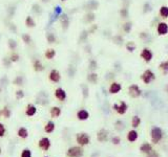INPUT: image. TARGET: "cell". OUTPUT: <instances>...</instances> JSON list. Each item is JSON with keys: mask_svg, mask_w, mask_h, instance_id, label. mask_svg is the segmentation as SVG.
Instances as JSON below:
<instances>
[{"mask_svg": "<svg viewBox=\"0 0 168 157\" xmlns=\"http://www.w3.org/2000/svg\"><path fill=\"white\" fill-rule=\"evenodd\" d=\"M121 89H122V86H121V84L116 83V82H114V83H112V85H110L109 92L112 94H116V93H118V92H120Z\"/></svg>", "mask_w": 168, "mask_h": 157, "instance_id": "cell-15", "label": "cell"}, {"mask_svg": "<svg viewBox=\"0 0 168 157\" xmlns=\"http://www.w3.org/2000/svg\"><path fill=\"white\" fill-rule=\"evenodd\" d=\"M18 135H19V137L26 138L28 137V130L25 128H20L19 131H18Z\"/></svg>", "mask_w": 168, "mask_h": 157, "instance_id": "cell-30", "label": "cell"}, {"mask_svg": "<svg viewBox=\"0 0 168 157\" xmlns=\"http://www.w3.org/2000/svg\"><path fill=\"white\" fill-rule=\"evenodd\" d=\"M160 67H161V69H163V71L165 72V73H167L168 72V61L162 63L161 65H160Z\"/></svg>", "mask_w": 168, "mask_h": 157, "instance_id": "cell-39", "label": "cell"}, {"mask_svg": "<svg viewBox=\"0 0 168 157\" xmlns=\"http://www.w3.org/2000/svg\"><path fill=\"white\" fill-rule=\"evenodd\" d=\"M94 20H95V15H94L93 13H87L86 15H85V21H86L87 23H91Z\"/></svg>", "mask_w": 168, "mask_h": 157, "instance_id": "cell-32", "label": "cell"}, {"mask_svg": "<svg viewBox=\"0 0 168 157\" xmlns=\"http://www.w3.org/2000/svg\"><path fill=\"white\" fill-rule=\"evenodd\" d=\"M151 150H152V148H151V146L149 144H144L141 146V151L144 153H148Z\"/></svg>", "mask_w": 168, "mask_h": 157, "instance_id": "cell-31", "label": "cell"}, {"mask_svg": "<svg viewBox=\"0 0 168 157\" xmlns=\"http://www.w3.org/2000/svg\"><path fill=\"white\" fill-rule=\"evenodd\" d=\"M11 64H12V62H11V60H10V58H3V65L9 68L10 66H11Z\"/></svg>", "mask_w": 168, "mask_h": 157, "instance_id": "cell-43", "label": "cell"}, {"mask_svg": "<svg viewBox=\"0 0 168 157\" xmlns=\"http://www.w3.org/2000/svg\"><path fill=\"white\" fill-rule=\"evenodd\" d=\"M32 11L34 12L36 15H40V14L42 13V9H41V7L38 4V3H34V4H33Z\"/></svg>", "mask_w": 168, "mask_h": 157, "instance_id": "cell-28", "label": "cell"}, {"mask_svg": "<svg viewBox=\"0 0 168 157\" xmlns=\"http://www.w3.org/2000/svg\"><path fill=\"white\" fill-rule=\"evenodd\" d=\"M37 112V108L35 105L33 104H28V106H26V110H25V114L28 115V116H33V115H35Z\"/></svg>", "mask_w": 168, "mask_h": 157, "instance_id": "cell-16", "label": "cell"}, {"mask_svg": "<svg viewBox=\"0 0 168 157\" xmlns=\"http://www.w3.org/2000/svg\"><path fill=\"white\" fill-rule=\"evenodd\" d=\"M82 88H83V96H84V98H87V96H88V93H87L88 89H87L86 86H83Z\"/></svg>", "mask_w": 168, "mask_h": 157, "instance_id": "cell-48", "label": "cell"}, {"mask_svg": "<svg viewBox=\"0 0 168 157\" xmlns=\"http://www.w3.org/2000/svg\"><path fill=\"white\" fill-rule=\"evenodd\" d=\"M0 153H1V148H0Z\"/></svg>", "mask_w": 168, "mask_h": 157, "instance_id": "cell-52", "label": "cell"}, {"mask_svg": "<svg viewBox=\"0 0 168 157\" xmlns=\"http://www.w3.org/2000/svg\"><path fill=\"white\" fill-rule=\"evenodd\" d=\"M60 1H62V2H66L67 0H60Z\"/></svg>", "mask_w": 168, "mask_h": 157, "instance_id": "cell-51", "label": "cell"}, {"mask_svg": "<svg viewBox=\"0 0 168 157\" xmlns=\"http://www.w3.org/2000/svg\"><path fill=\"white\" fill-rule=\"evenodd\" d=\"M114 109L119 113V114H124V113L126 112V110H127V105H126V103L121 102L120 105L114 104Z\"/></svg>", "mask_w": 168, "mask_h": 157, "instance_id": "cell-9", "label": "cell"}, {"mask_svg": "<svg viewBox=\"0 0 168 157\" xmlns=\"http://www.w3.org/2000/svg\"><path fill=\"white\" fill-rule=\"evenodd\" d=\"M141 56H142V58L145 60L146 62H149L151 59H152V53H151L150 50H148L147 48L143 49L142 53H141Z\"/></svg>", "mask_w": 168, "mask_h": 157, "instance_id": "cell-18", "label": "cell"}, {"mask_svg": "<svg viewBox=\"0 0 168 157\" xmlns=\"http://www.w3.org/2000/svg\"><path fill=\"white\" fill-rule=\"evenodd\" d=\"M153 78H155V74H153V72L151 71V70H146L142 76V80L144 81V83H146V84L150 83Z\"/></svg>", "mask_w": 168, "mask_h": 157, "instance_id": "cell-8", "label": "cell"}, {"mask_svg": "<svg viewBox=\"0 0 168 157\" xmlns=\"http://www.w3.org/2000/svg\"><path fill=\"white\" fill-rule=\"evenodd\" d=\"M88 5L91 9L89 10H97L98 7H99V3L97 2V1H95V0H91L88 2Z\"/></svg>", "mask_w": 168, "mask_h": 157, "instance_id": "cell-34", "label": "cell"}, {"mask_svg": "<svg viewBox=\"0 0 168 157\" xmlns=\"http://www.w3.org/2000/svg\"><path fill=\"white\" fill-rule=\"evenodd\" d=\"M55 96H56V98H58L60 102H64L67 98V94H66V91H65L63 88L59 87L55 90Z\"/></svg>", "mask_w": 168, "mask_h": 157, "instance_id": "cell-6", "label": "cell"}, {"mask_svg": "<svg viewBox=\"0 0 168 157\" xmlns=\"http://www.w3.org/2000/svg\"><path fill=\"white\" fill-rule=\"evenodd\" d=\"M4 132H5V128H4V126H3L2 124L0 123V137H1V136L4 135Z\"/></svg>", "mask_w": 168, "mask_h": 157, "instance_id": "cell-47", "label": "cell"}, {"mask_svg": "<svg viewBox=\"0 0 168 157\" xmlns=\"http://www.w3.org/2000/svg\"><path fill=\"white\" fill-rule=\"evenodd\" d=\"M24 98V91L23 90H17L16 91V98L17 100H21V98Z\"/></svg>", "mask_w": 168, "mask_h": 157, "instance_id": "cell-37", "label": "cell"}, {"mask_svg": "<svg viewBox=\"0 0 168 157\" xmlns=\"http://www.w3.org/2000/svg\"><path fill=\"white\" fill-rule=\"evenodd\" d=\"M141 121L140 118H139V116H134V118H132V127H138L139 125H140Z\"/></svg>", "mask_w": 168, "mask_h": 157, "instance_id": "cell-38", "label": "cell"}, {"mask_svg": "<svg viewBox=\"0 0 168 157\" xmlns=\"http://www.w3.org/2000/svg\"><path fill=\"white\" fill-rule=\"evenodd\" d=\"M77 142L81 146H85L89 142V136L86 133H79L77 135Z\"/></svg>", "mask_w": 168, "mask_h": 157, "instance_id": "cell-7", "label": "cell"}, {"mask_svg": "<svg viewBox=\"0 0 168 157\" xmlns=\"http://www.w3.org/2000/svg\"><path fill=\"white\" fill-rule=\"evenodd\" d=\"M127 138L129 141H135V140L138 138V133H137L136 131H130L129 133H128Z\"/></svg>", "mask_w": 168, "mask_h": 157, "instance_id": "cell-29", "label": "cell"}, {"mask_svg": "<svg viewBox=\"0 0 168 157\" xmlns=\"http://www.w3.org/2000/svg\"><path fill=\"white\" fill-rule=\"evenodd\" d=\"M48 78L50 81L53 82V83H59L61 80V73L58 69L56 68H53L52 70L50 71V74H48Z\"/></svg>", "mask_w": 168, "mask_h": 157, "instance_id": "cell-2", "label": "cell"}, {"mask_svg": "<svg viewBox=\"0 0 168 157\" xmlns=\"http://www.w3.org/2000/svg\"><path fill=\"white\" fill-rule=\"evenodd\" d=\"M0 38H1V35H0Z\"/></svg>", "mask_w": 168, "mask_h": 157, "instance_id": "cell-53", "label": "cell"}, {"mask_svg": "<svg viewBox=\"0 0 168 157\" xmlns=\"http://www.w3.org/2000/svg\"><path fill=\"white\" fill-rule=\"evenodd\" d=\"M33 68H34V70L36 72H41L44 70V65L43 63H42V61L39 59H36L34 61V63H33Z\"/></svg>", "mask_w": 168, "mask_h": 157, "instance_id": "cell-10", "label": "cell"}, {"mask_svg": "<svg viewBox=\"0 0 168 157\" xmlns=\"http://www.w3.org/2000/svg\"><path fill=\"white\" fill-rule=\"evenodd\" d=\"M97 62L95 61V60H91V62H89V69L91 70H95L96 68H97Z\"/></svg>", "mask_w": 168, "mask_h": 157, "instance_id": "cell-40", "label": "cell"}, {"mask_svg": "<svg viewBox=\"0 0 168 157\" xmlns=\"http://www.w3.org/2000/svg\"><path fill=\"white\" fill-rule=\"evenodd\" d=\"M87 81L91 82V83H93V84H96L98 81V74L95 73V72L89 73L88 76H87Z\"/></svg>", "mask_w": 168, "mask_h": 157, "instance_id": "cell-26", "label": "cell"}, {"mask_svg": "<svg viewBox=\"0 0 168 157\" xmlns=\"http://www.w3.org/2000/svg\"><path fill=\"white\" fill-rule=\"evenodd\" d=\"M14 83H15L16 85H18V86L23 85V78H22L21 76H17V78H15V81H14Z\"/></svg>", "mask_w": 168, "mask_h": 157, "instance_id": "cell-36", "label": "cell"}, {"mask_svg": "<svg viewBox=\"0 0 168 157\" xmlns=\"http://www.w3.org/2000/svg\"><path fill=\"white\" fill-rule=\"evenodd\" d=\"M127 16H128L127 9H122V10H121V17H122V18H126Z\"/></svg>", "mask_w": 168, "mask_h": 157, "instance_id": "cell-45", "label": "cell"}, {"mask_svg": "<svg viewBox=\"0 0 168 157\" xmlns=\"http://www.w3.org/2000/svg\"><path fill=\"white\" fill-rule=\"evenodd\" d=\"M60 114H61V109L59 108V107L55 106L51 109V115H52V117H54V118L60 116Z\"/></svg>", "mask_w": 168, "mask_h": 157, "instance_id": "cell-25", "label": "cell"}, {"mask_svg": "<svg viewBox=\"0 0 168 157\" xmlns=\"http://www.w3.org/2000/svg\"><path fill=\"white\" fill-rule=\"evenodd\" d=\"M25 26L28 28H34L36 27V21H35L34 17L30 15L26 16L25 18Z\"/></svg>", "mask_w": 168, "mask_h": 157, "instance_id": "cell-13", "label": "cell"}, {"mask_svg": "<svg viewBox=\"0 0 168 157\" xmlns=\"http://www.w3.org/2000/svg\"><path fill=\"white\" fill-rule=\"evenodd\" d=\"M107 131L104 129L100 130L99 132H98V139H99V141L103 142V141H106L107 140Z\"/></svg>", "mask_w": 168, "mask_h": 157, "instance_id": "cell-21", "label": "cell"}, {"mask_svg": "<svg viewBox=\"0 0 168 157\" xmlns=\"http://www.w3.org/2000/svg\"><path fill=\"white\" fill-rule=\"evenodd\" d=\"M7 46H9V48L11 49L12 51H13V50H16V48L18 47L17 41H16L15 39H13V38H10V39H9V42H7Z\"/></svg>", "mask_w": 168, "mask_h": 157, "instance_id": "cell-23", "label": "cell"}, {"mask_svg": "<svg viewBox=\"0 0 168 157\" xmlns=\"http://www.w3.org/2000/svg\"><path fill=\"white\" fill-rule=\"evenodd\" d=\"M112 142H114V144H120V138H119V137H114V138H112Z\"/></svg>", "mask_w": 168, "mask_h": 157, "instance_id": "cell-49", "label": "cell"}, {"mask_svg": "<svg viewBox=\"0 0 168 157\" xmlns=\"http://www.w3.org/2000/svg\"><path fill=\"white\" fill-rule=\"evenodd\" d=\"M162 135H163V134H162V130L160 129V128L155 127L151 130V138H152V141L155 142V144H157V142H159L160 140H161Z\"/></svg>", "mask_w": 168, "mask_h": 157, "instance_id": "cell-5", "label": "cell"}, {"mask_svg": "<svg viewBox=\"0 0 168 157\" xmlns=\"http://www.w3.org/2000/svg\"><path fill=\"white\" fill-rule=\"evenodd\" d=\"M135 48H136V45H135V43H132V42L126 43V49H127L128 51L132 53V51L135 50Z\"/></svg>", "mask_w": 168, "mask_h": 157, "instance_id": "cell-35", "label": "cell"}, {"mask_svg": "<svg viewBox=\"0 0 168 157\" xmlns=\"http://www.w3.org/2000/svg\"><path fill=\"white\" fill-rule=\"evenodd\" d=\"M123 28H124V30L126 33H129L130 30H132V23H130V22H126V23L124 24V26H123Z\"/></svg>", "mask_w": 168, "mask_h": 157, "instance_id": "cell-42", "label": "cell"}, {"mask_svg": "<svg viewBox=\"0 0 168 157\" xmlns=\"http://www.w3.org/2000/svg\"><path fill=\"white\" fill-rule=\"evenodd\" d=\"M39 147H40L41 149H43L44 151H48V149H50L51 147V141L50 139H48V137H44L42 138V139L39 141Z\"/></svg>", "mask_w": 168, "mask_h": 157, "instance_id": "cell-12", "label": "cell"}, {"mask_svg": "<svg viewBox=\"0 0 168 157\" xmlns=\"http://www.w3.org/2000/svg\"><path fill=\"white\" fill-rule=\"evenodd\" d=\"M148 157H159V155H158V153L155 151L151 150L148 152Z\"/></svg>", "mask_w": 168, "mask_h": 157, "instance_id": "cell-46", "label": "cell"}, {"mask_svg": "<svg viewBox=\"0 0 168 157\" xmlns=\"http://www.w3.org/2000/svg\"><path fill=\"white\" fill-rule=\"evenodd\" d=\"M21 157H32V152L30 150H24L21 154Z\"/></svg>", "mask_w": 168, "mask_h": 157, "instance_id": "cell-44", "label": "cell"}, {"mask_svg": "<svg viewBox=\"0 0 168 157\" xmlns=\"http://www.w3.org/2000/svg\"><path fill=\"white\" fill-rule=\"evenodd\" d=\"M160 14H161L162 17L167 18L168 17V7H162L160 10Z\"/></svg>", "mask_w": 168, "mask_h": 157, "instance_id": "cell-33", "label": "cell"}, {"mask_svg": "<svg viewBox=\"0 0 168 157\" xmlns=\"http://www.w3.org/2000/svg\"><path fill=\"white\" fill-rule=\"evenodd\" d=\"M56 55H57V51L54 48H48L45 50V53H44V57L48 60H53L56 57Z\"/></svg>", "mask_w": 168, "mask_h": 157, "instance_id": "cell-14", "label": "cell"}, {"mask_svg": "<svg viewBox=\"0 0 168 157\" xmlns=\"http://www.w3.org/2000/svg\"><path fill=\"white\" fill-rule=\"evenodd\" d=\"M10 60H11L12 63H17V62L20 60L19 53H18L16 50H13V51L11 53V55H10Z\"/></svg>", "mask_w": 168, "mask_h": 157, "instance_id": "cell-24", "label": "cell"}, {"mask_svg": "<svg viewBox=\"0 0 168 157\" xmlns=\"http://www.w3.org/2000/svg\"><path fill=\"white\" fill-rule=\"evenodd\" d=\"M21 39H22V42L24 43L25 45H30V43H32V36H30V34H22L21 35Z\"/></svg>", "mask_w": 168, "mask_h": 157, "instance_id": "cell-22", "label": "cell"}, {"mask_svg": "<svg viewBox=\"0 0 168 157\" xmlns=\"http://www.w3.org/2000/svg\"><path fill=\"white\" fill-rule=\"evenodd\" d=\"M167 32H168V25L167 24L164 23V22L159 23V25H158V33H159L160 35H165Z\"/></svg>", "mask_w": 168, "mask_h": 157, "instance_id": "cell-20", "label": "cell"}, {"mask_svg": "<svg viewBox=\"0 0 168 157\" xmlns=\"http://www.w3.org/2000/svg\"><path fill=\"white\" fill-rule=\"evenodd\" d=\"M45 38H46V41H48L50 44H54V43L57 42V36L54 34V33H52V32L46 33Z\"/></svg>", "mask_w": 168, "mask_h": 157, "instance_id": "cell-19", "label": "cell"}, {"mask_svg": "<svg viewBox=\"0 0 168 157\" xmlns=\"http://www.w3.org/2000/svg\"><path fill=\"white\" fill-rule=\"evenodd\" d=\"M77 117H78V119H80V121H86V119L89 117V113L87 112L86 110H84V109H82V110H79V111H78Z\"/></svg>", "mask_w": 168, "mask_h": 157, "instance_id": "cell-17", "label": "cell"}, {"mask_svg": "<svg viewBox=\"0 0 168 157\" xmlns=\"http://www.w3.org/2000/svg\"><path fill=\"white\" fill-rule=\"evenodd\" d=\"M2 114L4 115L7 118H9V117H10V115H11V111H10V109L7 108V107H4V108H3Z\"/></svg>", "mask_w": 168, "mask_h": 157, "instance_id": "cell-41", "label": "cell"}, {"mask_svg": "<svg viewBox=\"0 0 168 157\" xmlns=\"http://www.w3.org/2000/svg\"><path fill=\"white\" fill-rule=\"evenodd\" d=\"M82 155H83V150L80 147H73V148H69L67 151L68 157H82Z\"/></svg>", "mask_w": 168, "mask_h": 157, "instance_id": "cell-3", "label": "cell"}, {"mask_svg": "<svg viewBox=\"0 0 168 157\" xmlns=\"http://www.w3.org/2000/svg\"><path fill=\"white\" fill-rule=\"evenodd\" d=\"M42 2H44V3H48V2H50V0H42Z\"/></svg>", "mask_w": 168, "mask_h": 157, "instance_id": "cell-50", "label": "cell"}, {"mask_svg": "<svg viewBox=\"0 0 168 157\" xmlns=\"http://www.w3.org/2000/svg\"><path fill=\"white\" fill-rule=\"evenodd\" d=\"M55 129V124L53 123V121H48V124H46L45 128H44V130H45V132H48V133H51V132H53Z\"/></svg>", "mask_w": 168, "mask_h": 157, "instance_id": "cell-27", "label": "cell"}, {"mask_svg": "<svg viewBox=\"0 0 168 157\" xmlns=\"http://www.w3.org/2000/svg\"><path fill=\"white\" fill-rule=\"evenodd\" d=\"M128 91H129L130 96H132V98H138L139 96H141V90L139 86L137 85H132L128 89Z\"/></svg>", "mask_w": 168, "mask_h": 157, "instance_id": "cell-11", "label": "cell"}, {"mask_svg": "<svg viewBox=\"0 0 168 157\" xmlns=\"http://www.w3.org/2000/svg\"><path fill=\"white\" fill-rule=\"evenodd\" d=\"M63 14V9L61 5H55L54 7V11H53V13L50 15V24H53L55 23V22H57L59 20V18H60V16Z\"/></svg>", "mask_w": 168, "mask_h": 157, "instance_id": "cell-1", "label": "cell"}, {"mask_svg": "<svg viewBox=\"0 0 168 157\" xmlns=\"http://www.w3.org/2000/svg\"><path fill=\"white\" fill-rule=\"evenodd\" d=\"M59 21H60V24H61V27H62V30H66L67 28L69 27V24H71V19H69L68 15L65 13H63L62 15L60 16V18H59Z\"/></svg>", "mask_w": 168, "mask_h": 157, "instance_id": "cell-4", "label": "cell"}]
</instances>
